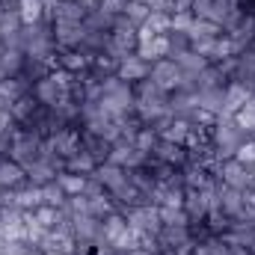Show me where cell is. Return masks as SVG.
<instances>
[{
	"instance_id": "4316f807",
	"label": "cell",
	"mask_w": 255,
	"mask_h": 255,
	"mask_svg": "<svg viewBox=\"0 0 255 255\" xmlns=\"http://www.w3.org/2000/svg\"><path fill=\"white\" fill-rule=\"evenodd\" d=\"M33 220L42 226V229H57V220H60V208H51V205H39L36 211H33Z\"/></svg>"
},
{
	"instance_id": "9a60e30c",
	"label": "cell",
	"mask_w": 255,
	"mask_h": 255,
	"mask_svg": "<svg viewBox=\"0 0 255 255\" xmlns=\"http://www.w3.org/2000/svg\"><path fill=\"white\" fill-rule=\"evenodd\" d=\"M33 95H36L39 104H45V107H57V101L63 98L65 92L51 80V77H45V80H36V83H33Z\"/></svg>"
},
{
	"instance_id": "8992f818",
	"label": "cell",
	"mask_w": 255,
	"mask_h": 255,
	"mask_svg": "<svg viewBox=\"0 0 255 255\" xmlns=\"http://www.w3.org/2000/svg\"><path fill=\"white\" fill-rule=\"evenodd\" d=\"M250 95H253V89H250L247 83H241V80H229L226 89H223V113H226V116H235L241 107H247Z\"/></svg>"
},
{
	"instance_id": "6da1fadb",
	"label": "cell",
	"mask_w": 255,
	"mask_h": 255,
	"mask_svg": "<svg viewBox=\"0 0 255 255\" xmlns=\"http://www.w3.org/2000/svg\"><path fill=\"white\" fill-rule=\"evenodd\" d=\"M42 145H45V136H42V133H36V130H30V128H21V125H18V130H15V139H12V148H9V157L27 169L33 160H39Z\"/></svg>"
},
{
	"instance_id": "8d00e7d4",
	"label": "cell",
	"mask_w": 255,
	"mask_h": 255,
	"mask_svg": "<svg viewBox=\"0 0 255 255\" xmlns=\"http://www.w3.org/2000/svg\"><path fill=\"white\" fill-rule=\"evenodd\" d=\"M193 24V12H172V30L175 33H187Z\"/></svg>"
},
{
	"instance_id": "ba28073f",
	"label": "cell",
	"mask_w": 255,
	"mask_h": 255,
	"mask_svg": "<svg viewBox=\"0 0 255 255\" xmlns=\"http://www.w3.org/2000/svg\"><path fill=\"white\" fill-rule=\"evenodd\" d=\"M151 74V63H145V60H139L136 54H128L125 60H119V71H116V77L119 80H125V83H139V80H145Z\"/></svg>"
},
{
	"instance_id": "7c38bea8",
	"label": "cell",
	"mask_w": 255,
	"mask_h": 255,
	"mask_svg": "<svg viewBox=\"0 0 255 255\" xmlns=\"http://www.w3.org/2000/svg\"><path fill=\"white\" fill-rule=\"evenodd\" d=\"M30 92H33V83H30L24 74H15V77L0 80V98H6L9 104H15L18 98H24V95H30Z\"/></svg>"
},
{
	"instance_id": "5bb4252c",
	"label": "cell",
	"mask_w": 255,
	"mask_h": 255,
	"mask_svg": "<svg viewBox=\"0 0 255 255\" xmlns=\"http://www.w3.org/2000/svg\"><path fill=\"white\" fill-rule=\"evenodd\" d=\"M57 175H60V172H57L48 160H42V157H39V160H33V163L27 166V181H30V184H36V187H45V184L57 181Z\"/></svg>"
},
{
	"instance_id": "2e32d148",
	"label": "cell",
	"mask_w": 255,
	"mask_h": 255,
	"mask_svg": "<svg viewBox=\"0 0 255 255\" xmlns=\"http://www.w3.org/2000/svg\"><path fill=\"white\" fill-rule=\"evenodd\" d=\"M21 27H24V21H21V15H18V3L0 9V39H3V42L12 39V36H18Z\"/></svg>"
},
{
	"instance_id": "ee69618b",
	"label": "cell",
	"mask_w": 255,
	"mask_h": 255,
	"mask_svg": "<svg viewBox=\"0 0 255 255\" xmlns=\"http://www.w3.org/2000/svg\"><path fill=\"white\" fill-rule=\"evenodd\" d=\"M45 255H65V253H45Z\"/></svg>"
},
{
	"instance_id": "83f0119b",
	"label": "cell",
	"mask_w": 255,
	"mask_h": 255,
	"mask_svg": "<svg viewBox=\"0 0 255 255\" xmlns=\"http://www.w3.org/2000/svg\"><path fill=\"white\" fill-rule=\"evenodd\" d=\"M65 202H68V196H65V190L57 184V181H51V184H45V187H42V205L63 208Z\"/></svg>"
},
{
	"instance_id": "1f68e13d",
	"label": "cell",
	"mask_w": 255,
	"mask_h": 255,
	"mask_svg": "<svg viewBox=\"0 0 255 255\" xmlns=\"http://www.w3.org/2000/svg\"><path fill=\"white\" fill-rule=\"evenodd\" d=\"M145 27H151L157 36H166V33L172 30V15H169V12H151L148 21H145Z\"/></svg>"
},
{
	"instance_id": "52a82bcc",
	"label": "cell",
	"mask_w": 255,
	"mask_h": 255,
	"mask_svg": "<svg viewBox=\"0 0 255 255\" xmlns=\"http://www.w3.org/2000/svg\"><path fill=\"white\" fill-rule=\"evenodd\" d=\"M80 148H83L95 163H104V160L110 157V151H113V142H107L101 133H92V130L80 128Z\"/></svg>"
},
{
	"instance_id": "4dcf8cb0",
	"label": "cell",
	"mask_w": 255,
	"mask_h": 255,
	"mask_svg": "<svg viewBox=\"0 0 255 255\" xmlns=\"http://www.w3.org/2000/svg\"><path fill=\"white\" fill-rule=\"evenodd\" d=\"M122 15H125L128 21H130V24H136V27H142V24L148 21V15H151V9H148L145 3H133V0H128V6H125V12H122Z\"/></svg>"
},
{
	"instance_id": "30bf717a",
	"label": "cell",
	"mask_w": 255,
	"mask_h": 255,
	"mask_svg": "<svg viewBox=\"0 0 255 255\" xmlns=\"http://www.w3.org/2000/svg\"><path fill=\"white\" fill-rule=\"evenodd\" d=\"M232 80L247 83L250 89H255V45L247 48L244 54L235 57V68H232Z\"/></svg>"
},
{
	"instance_id": "ffe728a7",
	"label": "cell",
	"mask_w": 255,
	"mask_h": 255,
	"mask_svg": "<svg viewBox=\"0 0 255 255\" xmlns=\"http://www.w3.org/2000/svg\"><path fill=\"white\" fill-rule=\"evenodd\" d=\"M187 133H190V122L187 119H169L166 122V128L157 133L160 139H166V142H175V145H184V139H187Z\"/></svg>"
},
{
	"instance_id": "f6af8a7d",
	"label": "cell",
	"mask_w": 255,
	"mask_h": 255,
	"mask_svg": "<svg viewBox=\"0 0 255 255\" xmlns=\"http://www.w3.org/2000/svg\"><path fill=\"white\" fill-rule=\"evenodd\" d=\"M133 3H145V0H133Z\"/></svg>"
},
{
	"instance_id": "74e56055",
	"label": "cell",
	"mask_w": 255,
	"mask_h": 255,
	"mask_svg": "<svg viewBox=\"0 0 255 255\" xmlns=\"http://www.w3.org/2000/svg\"><path fill=\"white\" fill-rule=\"evenodd\" d=\"M33 250L27 241H6V247H3V255H27Z\"/></svg>"
},
{
	"instance_id": "e0dca14e",
	"label": "cell",
	"mask_w": 255,
	"mask_h": 255,
	"mask_svg": "<svg viewBox=\"0 0 255 255\" xmlns=\"http://www.w3.org/2000/svg\"><path fill=\"white\" fill-rule=\"evenodd\" d=\"M45 0H18V15L24 21V27H33V24H42L45 21Z\"/></svg>"
},
{
	"instance_id": "277c9868",
	"label": "cell",
	"mask_w": 255,
	"mask_h": 255,
	"mask_svg": "<svg viewBox=\"0 0 255 255\" xmlns=\"http://www.w3.org/2000/svg\"><path fill=\"white\" fill-rule=\"evenodd\" d=\"M148 157H151V160H160V163H169V166H175V169H184V166L190 163L187 148H184V145H175V142H166V139H157V145L151 148Z\"/></svg>"
},
{
	"instance_id": "484cf974",
	"label": "cell",
	"mask_w": 255,
	"mask_h": 255,
	"mask_svg": "<svg viewBox=\"0 0 255 255\" xmlns=\"http://www.w3.org/2000/svg\"><path fill=\"white\" fill-rule=\"evenodd\" d=\"M175 63H178V68H181L184 74H199V71L208 65V60L199 57V54H193V51H184V54L175 57Z\"/></svg>"
},
{
	"instance_id": "8fae6325",
	"label": "cell",
	"mask_w": 255,
	"mask_h": 255,
	"mask_svg": "<svg viewBox=\"0 0 255 255\" xmlns=\"http://www.w3.org/2000/svg\"><path fill=\"white\" fill-rule=\"evenodd\" d=\"M21 184H27V169L21 163H15L12 157H0V187L18 190Z\"/></svg>"
},
{
	"instance_id": "44dd1931",
	"label": "cell",
	"mask_w": 255,
	"mask_h": 255,
	"mask_svg": "<svg viewBox=\"0 0 255 255\" xmlns=\"http://www.w3.org/2000/svg\"><path fill=\"white\" fill-rule=\"evenodd\" d=\"M196 107L220 116L223 113V89H199L196 92Z\"/></svg>"
},
{
	"instance_id": "f546056e",
	"label": "cell",
	"mask_w": 255,
	"mask_h": 255,
	"mask_svg": "<svg viewBox=\"0 0 255 255\" xmlns=\"http://www.w3.org/2000/svg\"><path fill=\"white\" fill-rule=\"evenodd\" d=\"M157 130L154 128H148V125H142L139 130H136V139H133V145L139 148V151H145V154H151V148L157 145Z\"/></svg>"
},
{
	"instance_id": "7bdbcfd3",
	"label": "cell",
	"mask_w": 255,
	"mask_h": 255,
	"mask_svg": "<svg viewBox=\"0 0 255 255\" xmlns=\"http://www.w3.org/2000/svg\"><path fill=\"white\" fill-rule=\"evenodd\" d=\"M3 247H6V241H3V235H0V255H3Z\"/></svg>"
},
{
	"instance_id": "d590c367",
	"label": "cell",
	"mask_w": 255,
	"mask_h": 255,
	"mask_svg": "<svg viewBox=\"0 0 255 255\" xmlns=\"http://www.w3.org/2000/svg\"><path fill=\"white\" fill-rule=\"evenodd\" d=\"M148 45H151L154 63H157V60H163V57H169V39H166V36H154V39H151Z\"/></svg>"
},
{
	"instance_id": "d4e9b609",
	"label": "cell",
	"mask_w": 255,
	"mask_h": 255,
	"mask_svg": "<svg viewBox=\"0 0 255 255\" xmlns=\"http://www.w3.org/2000/svg\"><path fill=\"white\" fill-rule=\"evenodd\" d=\"M86 178H89V175H74V172H65L63 169V172L57 175V184L65 190V196H80L83 187H86Z\"/></svg>"
},
{
	"instance_id": "d6986e66",
	"label": "cell",
	"mask_w": 255,
	"mask_h": 255,
	"mask_svg": "<svg viewBox=\"0 0 255 255\" xmlns=\"http://www.w3.org/2000/svg\"><path fill=\"white\" fill-rule=\"evenodd\" d=\"M15 205L21 208V211H36L39 205H42V187H36V184H21L18 190H15Z\"/></svg>"
},
{
	"instance_id": "f1b7e54d",
	"label": "cell",
	"mask_w": 255,
	"mask_h": 255,
	"mask_svg": "<svg viewBox=\"0 0 255 255\" xmlns=\"http://www.w3.org/2000/svg\"><path fill=\"white\" fill-rule=\"evenodd\" d=\"M157 211H160V223H163V226H190V220H187L184 208H169V205H160Z\"/></svg>"
},
{
	"instance_id": "d6a6232c",
	"label": "cell",
	"mask_w": 255,
	"mask_h": 255,
	"mask_svg": "<svg viewBox=\"0 0 255 255\" xmlns=\"http://www.w3.org/2000/svg\"><path fill=\"white\" fill-rule=\"evenodd\" d=\"M166 39H169V60H175L178 54L190 51V36H187V33H175V30H169Z\"/></svg>"
},
{
	"instance_id": "ab89813d",
	"label": "cell",
	"mask_w": 255,
	"mask_h": 255,
	"mask_svg": "<svg viewBox=\"0 0 255 255\" xmlns=\"http://www.w3.org/2000/svg\"><path fill=\"white\" fill-rule=\"evenodd\" d=\"M193 3L196 0H175V6H172V12H190Z\"/></svg>"
},
{
	"instance_id": "7402d4cb",
	"label": "cell",
	"mask_w": 255,
	"mask_h": 255,
	"mask_svg": "<svg viewBox=\"0 0 255 255\" xmlns=\"http://www.w3.org/2000/svg\"><path fill=\"white\" fill-rule=\"evenodd\" d=\"M36 110H39V101H36V95H33V92H30V95H24V98H18L15 104H9V113H12V119H15L18 125H24Z\"/></svg>"
},
{
	"instance_id": "836d02e7",
	"label": "cell",
	"mask_w": 255,
	"mask_h": 255,
	"mask_svg": "<svg viewBox=\"0 0 255 255\" xmlns=\"http://www.w3.org/2000/svg\"><path fill=\"white\" fill-rule=\"evenodd\" d=\"M232 119H235V125L241 128L247 136H255V110H250V107H241Z\"/></svg>"
},
{
	"instance_id": "7a4b0ae2",
	"label": "cell",
	"mask_w": 255,
	"mask_h": 255,
	"mask_svg": "<svg viewBox=\"0 0 255 255\" xmlns=\"http://www.w3.org/2000/svg\"><path fill=\"white\" fill-rule=\"evenodd\" d=\"M45 148L54 151V154H60L63 160H68L71 154L80 151V128L71 125V128H60V130H54L51 136H45Z\"/></svg>"
},
{
	"instance_id": "3957f363",
	"label": "cell",
	"mask_w": 255,
	"mask_h": 255,
	"mask_svg": "<svg viewBox=\"0 0 255 255\" xmlns=\"http://www.w3.org/2000/svg\"><path fill=\"white\" fill-rule=\"evenodd\" d=\"M181 68L175 60H169V57H163V60H157V63H151V80L163 89V92H175L178 89V83H181Z\"/></svg>"
},
{
	"instance_id": "9c48e42d",
	"label": "cell",
	"mask_w": 255,
	"mask_h": 255,
	"mask_svg": "<svg viewBox=\"0 0 255 255\" xmlns=\"http://www.w3.org/2000/svg\"><path fill=\"white\" fill-rule=\"evenodd\" d=\"M92 178H98V181L104 184V190H107V193H113L116 187H122V184L128 181V169L116 166V163H110V160H104V163H98V166H95Z\"/></svg>"
},
{
	"instance_id": "b9f144b4",
	"label": "cell",
	"mask_w": 255,
	"mask_h": 255,
	"mask_svg": "<svg viewBox=\"0 0 255 255\" xmlns=\"http://www.w3.org/2000/svg\"><path fill=\"white\" fill-rule=\"evenodd\" d=\"M27 255H45V253H42V250H30Z\"/></svg>"
},
{
	"instance_id": "5b68a950",
	"label": "cell",
	"mask_w": 255,
	"mask_h": 255,
	"mask_svg": "<svg viewBox=\"0 0 255 255\" xmlns=\"http://www.w3.org/2000/svg\"><path fill=\"white\" fill-rule=\"evenodd\" d=\"M83 36H86V27H83V24L54 21V42H57V51H74V48H80Z\"/></svg>"
},
{
	"instance_id": "cb8c5ba5",
	"label": "cell",
	"mask_w": 255,
	"mask_h": 255,
	"mask_svg": "<svg viewBox=\"0 0 255 255\" xmlns=\"http://www.w3.org/2000/svg\"><path fill=\"white\" fill-rule=\"evenodd\" d=\"M187 36L193 39H217V36H223V27L220 24H214V21H202V18H193L190 30H187Z\"/></svg>"
},
{
	"instance_id": "4fadbf2b",
	"label": "cell",
	"mask_w": 255,
	"mask_h": 255,
	"mask_svg": "<svg viewBox=\"0 0 255 255\" xmlns=\"http://www.w3.org/2000/svg\"><path fill=\"white\" fill-rule=\"evenodd\" d=\"M89 65H92V57H86L83 51H57V68H65V71H71V74H83V71H89Z\"/></svg>"
},
{
	"instance_id": "e575fe53",
	"label": "cell",
	"mask_w": 255,
	"mask_h": 255,
	"mask_svg": "<svg viewBox=\"0 0 255 255\" xmlns=\"http://www.w3.org/2000/svg\"><path fill=\"white\" fill-rule=\"evenodd\" d=\"M235 160H241V163H255V136H247V139L238 145Z\"/></svg>"
},
{
	"instance_id": "603a6c76",
	"label": "cell",
	"mask_w": 255,
	"mask_h": 255,
	"mask_svg": "<svg viewBox=\"0 0 255 255\" xmlns=\"http://www.w3.org/2000/svg\"><path fill=\"white\" fill-rule=\"evenodd\" d=\"M95 166H98V163H95L83 148L65 160V172H74V175H92V172H95Z\"/></svg>"
},
{
	"instance_id": "f35d334b",
	"label": "cell",
	"mask_w": 255,
	"mask_h": 255,
	"mask_svg": "<svg viewBox=\"0 0 255 255\" xmlns=\"http://www.w3.org/2000/svg\"><path fill=\"white\" fill-rule=\"evenodd\" d=\"M98 6H101V9H104V12H110V15H113V18H116V15H122V12H125L128 0H101V3H98Z\"/></svg>"
},
{
	"instance_id": "ac0fdd59",
	"label": "cell",
	"mask_w": 255,
	"mask_h": 255,
	"mask_svg": "<svg viewBox=\"0 0 255 255\" xmlns=\"http://www.w3.org/2000/svg\"><path fill=\"white\" fill-rule=\"evenodd\" d=\"M101 232H104V241H107V244H116V241H119V238L128 232L125 214H119V211L107 214V217L101 220Z\"/></svg>"
},
{
	"instance_id": "60d3db41",
	"label": "cell",
	"mask_w": 255,
	"mask_h": 255,
	"mask_svg": "<svg viewBox=\"0 0 255 255\" xmlns=\"http://www.w3.org/2000/svg\"><path fill=\"white\" fill-rule=\"evenodd\" d=\"M247 107H250V110H255V89H253V95H250V101H247Z\"/></svg>"
}]
</instances>
